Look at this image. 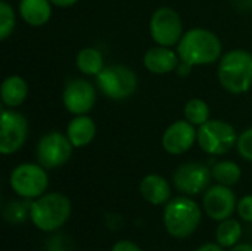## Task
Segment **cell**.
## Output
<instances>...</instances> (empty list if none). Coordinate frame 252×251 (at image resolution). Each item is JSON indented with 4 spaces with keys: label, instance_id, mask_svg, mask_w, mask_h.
I'll use <instances>...</instances> for the list:
<instances>
[{
    "label": "cell",
    "instance_id": "obj_1",
    "mask_svg": "<svg viewBox=\"0 0 252 251\" xmlns=\"http://www.w3.org/2000/svg\"><path fill=\"white\" fill-rule=\"evenodd\" d=\"M221 41L216 33L207 28H192L186 31L177 44L182 62L190 67L210 65L221 58Z\"/></svg>",
    "mask_w": 252,
    "mask_h": 251
},
{
    "label": "cell",
    "instance_id": "obj_2",
    "mask_svg": "<svg viewBox=\"0 0 252 251\" xmlns=\"http://www.w3.org/2000/svg\"><path fill=\"white\" fill-rule=\"evenodd\" d=\"M217 75L221 87L229 93H247L252 86V55L244 49L226 52L220 58Z\"/></svg>",
    "mask_w": 252,
    "mask_h": 251
},
{
    "label": "cell",
    "instance_id": "obj_3",
    "mask_svg": "<svg viewBox=\"0 0 252 251\" xmlns=\"http://www.w3.org/2000/svg\"><path fill=\"white\" fill-rule=\"evenodd\" d=\"M71 216V201L61 192H49L32 200L30 220L41 232L61 229Z\"/></svg>",
    "mask_w": 252,
    "mask_h": 251
},
{
    "label": "cell",
    "instance_id": "obj_4",
    "mask_svg": "<svg viewBox=\"0 0 252 251\" xmlns=\"http://www.w3.org/2000/svg\"><path fill=\"white\" fill-rule=\"evenodd\" d=\"M165 231L179 240L190 237L202 220V212L196 201L186 197H177L167 203L162 215Z\"/></svg>",
    "mask_w": 252,
    "mask_h": 251
},
{
    "label": "cell",
    "instance_id": "obj_5",
    "mask_svg": "<svg viewBox=\"0 0 252 251\" xmlns=\"http://www.w3.org/2000/svg\"><path fill=\"white\" fill-rule=\"evenodd\" d=\"M9 183L12 191L22 200H35L46 194L49 176L41 164L24 163L12 170Z\"/></svg>",
    "mask_w": 252,
    "mask_h": 251
},
{
    "label": "cell",
    "instance_id": "obj_6",
    "mask_svg": "<svg viewBox=\"0 0 252 251\" xmlns=\"http://www.w3.org/2000/svg\"><path fill=\"white\" fill-rule=\"evenodd\" d=\"M96 83L106 98L124 101L136 92L137 75L126 65H106L96 75Z\"/></svg>",
    "mask_w": 252,
    "mask_h": 251
},
{
    "label": "cell",
    "instance_id": "obj_7",
    "mask_svg": "<svg viewBox=\"0 0 252 251\" xmlns=\"http://www.w3.org/2000/svg\"><path fill=\"white\" fill-rule=\"evenodd\" d=\"M238 133L235 127L224 120H208L198 129V145L210 155L227 154L236 146Z\"/></svg>",
    "mask_w": 252,
    "mask_h": 251
},
{
    "label": "cell",
    "instance_id": "obj_8",
    "mask_svg": "<svg viewBox=\"0 0 252 251\" xmlns=\"http://www.w3.org/2000/svg\"><path fill=\"white\" fill-rule=\"evenodd\" d=\"M72 151L74 145L68 136L58 130H52L40 138L35 148V157L38 164H41L46 170H52L66 164L72 155Z\"/></svg>",
    "mask_w": 252,
    "mask_h": 251
},
{
    "label": "cell",
    "instance_id": "obj_9",
    "mask_svg": "<svg viewBox=\"0 0 252 251\" xmlns=\"http://www.w3.org/2000/svg\"><path fill=\"white\" fill-rule=\"evenodd\" d=\"M149 33L159 46H177L183 37V22L177 10L168 6L157 9L149 21Z\"/></svg>",
    "mask_w": 252,
    "mask_h": 251
},
{
    "label": "cell",
    "instance_id": "obj_10",
    "mask_svg": "<svg viewBox=\"0 0 252 251\" xmlns=\"http://www.w3.org/2000/svg\"><path fill=\"white\" fill-rule=\"evenodd\" d=\"M28 138L27 118L13 108L1 109L0 115V152L10 155L19 151Z\"/></svg>",
    "mask_w": 252,
    "mask_h": 251
},
{
    "label": "cell",
    "instance_id": "obj_11",
    "mask_svg": "<svg viewBox=\"0 0 252 251\" xmlns=\"http://www.w3.org/2000/svg\"><path fill=\"white\" fill-rule=\"evenodd\" d=\"M213 172L201 163H185L179 166L173 175L176 189L183 195H198L210 188Z\"/></svg>",
    "mask_w": 252,
    "mask_h": 251
},
{
    "label": "cell",
    "instance_id": "obj_12",
    "mask_svg": "<svg viewBox=\"0 0 252 251\" xmlns=\"http://www.w3.org/2000/svg\"><path fill=\"white\" fill-rule=\"evenodd\" d=\"M63 107L74 115H84L92 111L96 104L94 86L83 78L69 80L62 93Z\"/></svg>",
    "mask_w": 252,
    "mask_h": 251
},
{
    "label": "cell",
    "instance_id": "obj_13",
    "mask_svg": "<svg viewBox=\"0 0 252 251\" xmlns=\"http://www.w3.org/2000/svg\"><path fill=\"white\" fill-rule=\"evenodd\" d=\"M202 206L208 217H211L216 222H221L229 219L235 213L238 203L235 192L230 189V186L217 183L207 189Z\"/></svg>",
    "mask_w": 252,
    "mask_h": 251
},
{
    "label": "cell",
    "instance_id": "obj_14",
    "mask_svg": "<svg viewBox=\"0 0 252 251\" xmlns=\"http://www.w3.org/2000/svg\"><path fill=\"white\" fill-rule=\"evenodd\" d=\"M198 141V130L192 123L185 120H177L171 123L162 133L161 143L165 152L171 155H180L188 152Z\"/></svg>",
    "mask_w": 252,
    "mask_h": 251
},
{
    "label": "cell",
    "instance_id": "obj_15",
    "mask_svg": "<svg viewBox=\"0 0 252 251\" xmlns=\"http://www.w3.org/2000/svg\"><path fill=\"white\" fill-rule=\"evenodd\" d=\"M180 64L179 53L174 52L171 47L167 46H155L146 50L143 56V65L145 68L152 74H170L177 70Z\"/></svg>",
    "mask_w": 252,
    "mask_h": 251
},
{
    "label": "cell",
    "instance_id": "obj_16",
    "mask_svg": "<svg viewBox=\"0 0 252 251\" xmlns=\"http://www.w3.org/2000/svg\"><path fill=\"white\" fill-rule=\"evenodd\" d=\"M140 195L145 201H148L152 206H162L170 201L171 197V188L170 183L159 175H148L140 182Z\"/></svg>",
    "mask_w": 252,
    "mask_h": 251
},
{
    "label": "cell",
    "instance_id": "obj_17",
    "mask_svg": "<svg viewBox=\"0 0 252 251\" xmlns=\"http://www.w3.org/2000/svg\"><path fill=\"white\" fill-rule=\"evenodd\" d=\"M66 136L74 148L87 146L96 136V123L86 114L75 115L66 126Z\"/></svg>",
    "mask_w": 252,
    "mask_h": 251
},
{
    "label": "cell",
    "instance_id": "obj_18",
    "mask_svg": "<svg viewBox=\"0 0 252 251\" xmlns=\"http://www.w3.org/2000/svg\"><path fill=\"white\" fill-rule=\"evenodd\" d=\"M50 0H21L19 15L31 27H41L49 22L52 16Z\"/></svg>",
    "mask_w": 252,
    "mask_h": 251
},
{
    "label": "cell",
    "instance_id": "obj_19",
    "mask_svg": "<svg viewBox=\"0 0 252 251\" xmlns=\"http://www.w3.org/2000/svg\"><path fill=\"white\" fill-rule=\"evenodd\" d=\"M0 96L4 107L16 108L25 102L28 96V84L21 75H9L1 83Z\"/></svg>",
    "mask_w": 252,
    "mask_h": 251
},
{
    "label": "cell",
    "instance_id": "obj_20",
    "mask_svg": "<svg viewBox=\"0 0 252 251\" xmlns=\"http://www.w3.org/2000/svg\"><path fill=\"white\" fill-rule=\"evenodd\" d=\"M75 64L80 72L86 75H97L105 68L103 55L96 47H84L77 53Z\"/></svg>",
    "mask_w": 252,
    "mask_h": 251
},
{
    "label": "cell",
    "instance_id": "obj_21",
    "mask_svg": "<svg viewBox=\"0 0 252 251\" xmlns=\"http://www.w3.org/2000/svg\"><path fill=\"white\" fill-rule=\"evenodd\" d=\"M211 172H213V179L217 183L224 185V186L236 185L242 176L241 167L235 161H230V160H223V161L216 163L213 166Z\"/></svg>",
    "mask_w": 252,
    "mask_h": 251
},
{
    "label": "cell",
    "instance_id": "obj_22",
    "mask_svg": "<svg viewBox=\"0 0 252 251\" xmlns=\"http://www.w3.org/2000/svg\"><path fill=\"white\" fill-rule=\"evenodd\" d=\"M242 238V226L235 219H226L221 220L216 231V240L217 243L224 249H232L236 246Z\"/></svg>",
    "mask_w": 252,
    "mask_h": 251
},
{
    "label": "cell",
    "instance_id": "obj_23",
    "mask_svg": "<svg viewBox=\"0 0 252 251\" xmlns=\"http://www.w3.org/2000/svg\"><path fill=\"white\" fill-rule=\"evenodd\" d=\"M183 114H185V118L193 126H202L208 120H211V111H210L208 104L199 98L189 99L185 105Z\"/></svg>",
    "mask_w": 252,
    "mask_h": 251
},
{
    "label": "cell",
    "instance_id": "obj_24",
    "mask_svg": "<svg viewBox=\"0 0 252 251\" xmlns=\"http://www.w3.org/2000/svg\"><path fill=\"white\" fill-rule=\"evenodd\" d=\"M32 200H24V201H10L4 206L3 216L7 223L19 225L30 217V209H31Z\"/></svg>",
    "mask_w": 252,
    "mask_h": 251
},
{
    "label": "cell",
    "instance_id": "obj_25",
    "mask_svg": "<svg viewBox=\"0 0 252 251\" xmlns=\"http://www.w3.org/2000/svg\"><path fill=\"white\" fill-rule=\"evenodd\" d=\"M16 25V18H15V10L13 7L6 1H0V38L6 40L9 36L13 33Z\"/></svg>",
    "mask_w": 252,
    "mask_h": 251
},
{
    "label": "cell",
    "instance_id": "obj_26",
    "mask_svg": "<svg viewBox=\"0 0 252 251\" xmlns=\"http://www.w3.org/2000/svg\"><path fill=\"white\" fill-rule=\"evenodd\" d=\"M236 149L239 152V155L252 163V127L244 130L239 136H238V142H236Z\"/></svg>",
    "mask_w": 252,
    "mask_h": 251
},
{
    "label": "cell",
    "instance_id": "obj_27",
    "mask_svg": "<svg viewBox=\"0 0 252 251\" xmlns=\"http://www.w3.org/2000/svg\"><path fill=\"white\" fill-rule=\"evenodd\" d=\"M46 251H72V241L65 235H55L46 243Z\"/></svg>",
    "mask_w": 252,
    "mask_h": 251
},
{
    "label": "cell",
    "instance_id": "obj_28",
    "mask_svg": "<svg viewBox=\"0 0 252 251\" xmlns=\"http://www.w3.org/2000/svg\"><path fill=\"white\" fill-rule=\"evenodd\" d=\"M236 212L242 220L247 223H252V195H245L238 201Z\"/></svg>",
    "mask_w": 252,
    "mask_h": 251
},
{
    "label": "cell",
    "instance_id": "obj_29",
    "mask_svg": "<svg viewBox=\"0 0 252 251\" xmlns=\"http://www.w3.org/2000/svg\"><path fill=\"white\" fill-rule=\"evenodd\" d=\"M111 251H142V249L130 240H121L112 246Z\"/></svg>",
    "mask_w": 252,
    "mask_h": 251
},
{
    "label": "cell",
    "instance_id": "obj_30",
    "mask_svg": "<svg viewBox=\"0 0 252 251\" xmlns=\"http://www.w3.org/2000/svg\"><path fill=\"white\" fill-rule=\"evenodd\" d=\"M196 251H224V247H221L219 243H217V244L207 243V244L201 246L199 249H196Z\"/></svg>",
    "mask_w": 252,
    "mask_h": 251
},
{
    "label": "cell",
    "instance_id": "obj_31",
    "mask_svg": "<svg viewBox=\"0 0 252 251\" xmlns=\"http://www.w3.org/2000/svg\"><path fill=\"white\" fill-rule=\"evenodd\" d=\"M233 3L239 10H251L252 9V0H233Z\"/></svg>",
    "mask_w": 252,
    "mask_h": 251
},
{
    "label": "cell",
    "instance_id": "obj_32",
    "mask_svg": "<svg viewBox=\"0 0 252 251\" xmlns=\"http://www.w3.org/2000/svg\"><path fill=\"white\" fill-rule=\"evenodd\" d=\"M192 68H193V67H190V65H188V64H185V62H182V61H180V64H179V67H177V72H179L180 75L186 77V75H189V74H190Z\"/></svg>",
    "mask_w": 252,
    "mask_h": 251
},
{
    "label": "cell",
    "instance_id": "obj_33",
    "mask_svg": "<svg viewBox=\"0 0 252 251\" xmlns=\"http://www.w3.org/2000/svg\"><path fill=\"white\" fill-rule=\"evenodd\" d=\"M77 1L78 0H50V3L58 7H69V6L75 4Z\"/></svg>",
    "mask_w": 252,
    "mask_h": 251
},
{
    "label": "cell",
    "instance_id": "obj_34",
    "mask_svg": "<svg viewBox=\"0 0 252 251\" xmlns=\"http://www.w3.org/2000/svg\"><path fill=\"white\" fill-rule=\"evenodd\" d=\"M230 251H252V244H248V243H238L236 246H233Z\"/></svg>",
    "mask_w": 252,
    "mask_h": 251
}]
</instances>
